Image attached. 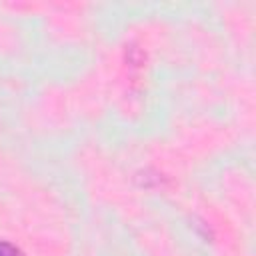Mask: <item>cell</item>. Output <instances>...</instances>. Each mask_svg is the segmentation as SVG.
Wrapping results in <instances>:
<instances>
[{"instance_id":"1","label":"cell","mask_w":256,"mask_h":256,"mask_svg":"<svg viewBox=\"0 0 256 256\" xmlns=\"http://www.w3.org/2000/svg\"><path fill=\"white\" fill-rule=\"evenodd\" d=\"M0 256H24L22 250L10 242H0Z\"/></svg>"}]
</instances>
